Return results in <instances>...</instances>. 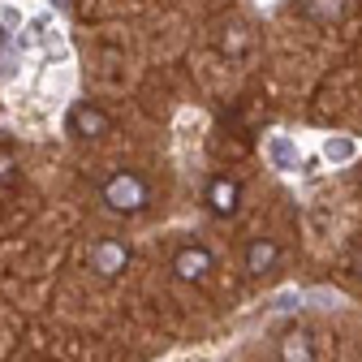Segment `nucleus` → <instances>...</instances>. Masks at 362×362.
<instances>
[{
  "label": "nucleus",
  "instance_id": "9d476101",
  "mask_svg": "<svg viewBox=\"0 0 362 362\" xmlns=\"http://www.w3.org/2000/svg\"><path fill=\"white\" fill-rule=\"evenodd\" d=\"M306 9H310L315 18L328 22V18H341V13H345V0H306Z\"/></svg>",
  "mask_w": 362,
  "mask_h": 362
},
{
  "label": "nucleus",
  "instance_id": "7ed1b4c3",
  "mask_svg": "<svg viewBox=\"0 0 362 362\" xmlns=\"http://www.w3.org/2000/svg\"><path fill=\"white\" fill-rule=\"evenodd\" d=\"M69 129L78 134V139H100V134H108V117H104L95 104H74Z\"/></svg>",
  "mask_w": 362,
  "mask_h": 362
},
{
  "label": "nucleus",
  "instance_id": "423d86ee",
  "mask_svg": "<svg viewBox=\"0 0 362 362\" xmlns=\"http://www.w3.org/2000/svg\"><path fill=\"white\" fill-rule=\"evenodd\" d=\"M276 259H281V246L267 242V238H259V242H250V250H246V272H250V276H263V272L276 267Z\"/></svg>",
  "mask_w": 362,
  "mask_h": 362
},
{
  "label": "nucleus",
  "instance_id": "9b49d317",
  "mask_svg": "<svg viewBox=\"0 0 362 362\" xmlns=\"http://www.w3.org/2000/svg\"><path fill=\"white\" fill-rule=\"evenodd\" d=\"M9 168H13V156H9V151H0V177H9Z\"/></svg>",
  "mask_w": 362,
  "mask_h": 362
},
{
  "label": "nucleus",
  "instance_id": "6e6552de",
  "mask_svg": "<svg viewBox=\"0 0 362 362\" xmlns=\"http://www.w3.org/2000/svg\"><path fill=\"white\" fill-rule=\"evenodd\" d=\"M281 358H285V362H315V354H310V337H306V332H285V341H281Z\"/></svg>",
  "mask_w": 362,
  "mask_h": 362
},
{
  "label": "nucleus",
  "instance_id": "f03ea898",
  "mask_svg": "<svg viewBox=\"0 0 362 362\" xmlns=\"http://www.w3.org/2000/svg\"><path fill=\"white\" fill-rule=\"evenodd\" d=\"M173 272H177L181 281H203L207 272H211V255L203 246H181L177 259H173Z\"/></svg>",
  "mask_w": 362,
  "mask_h": 362
},
{
  "label": "nucleus",
  "instance_id": "20e7f679",
  "mask_svg": "<svg viewBox=\"0 0 362 362\" xmlns=\"http://www.w3.org/2000/svg\"><path fill=\"white\" fill-rule=\"evenodd\" d=\"M263 156L272 160V168H281V173H293L302 164V151H298V143L289 139V134H272V139L263 143Z\"/></svg>",
  "mask_w": 362,
  "mask_h": 362
},
{
  "label": "nucleus",
  "instance_id": "f257e3e1",
  "mask_svg": "<svg viewBox=\"0 0 362 362\" xmlns=\"http://www.w3.org/2000/svg\"><path fill=\"white\" fill-rule=\"evenodd\" d=\"M147 199H151V190H147V181L139 173H112L104 181V203L112 211H143Z\"/></svg>",
  "mask_w": 362,
  "mask_h": 362
},
{
  "label": "nucleus",
  "instance_id": "0eeeda50",
  "mask_svg": "<svg viewBox=\"0 0 362 362\" xmlns=\"http://www.w3.org/2000/svg\"><path fill=\"white\" fill-rule=\"evenodd\" d=\"M207 203H211V211H220V216H233L238 211V186L229 177H216L211 186H207Z\"/></svg>",
  "mask_w": 362,
  "mask_h": 362
},
{
  "label": "nucleus",
  "instance_id": "1a4fd4ad",
  "mask_svg": "<svg viewBox=\"0 0 362 362\" xmlns=\"http://www.w3.org/2000/svg\"><path fill=\"white\" fill-rule=\"evenodd\" d=\"M354 156H358V143L345 139V134H332V139L324 143V160H328V164H349Z\"/></svg>",
  "mask_w": 362,
  "mask_h": 362
},
{
  "label": "nucleus",
  "instance_id": "39448f33",
  "mask_svg": "<svg viewBox=\"0 0 362 362\" xmlns=\"http://www.w3.org/2000/svg\"><path fill=\"white\" fill-rule=\"evenodd\" d=\"M125 246L121 242H112V238H104V242H95V250H90V267L100 272V276H117V272H125Z\"/></svg>",
  "mask_w": 362,
  "mask_h": 362
},
{
  "label": "nucleus",
  "instance_id": "f8f14e48",
  "mask_svg": "<svg viewBox=\"0 0 362 362\" xmlns=\"http://www.w3.org/2000/svg\"><path fill=\"white\" fill-rule=\"evenodd\" d=\"M358 267H362V259H358Z\"/></svg>",
  "mask_w": 362,
  "mask_h": 362
}]
</instances>
